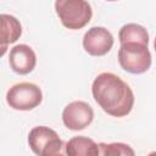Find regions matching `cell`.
<instances>
[{
  "label": "cell",
  "mask_w": 156,
  "mask_h": 156,
  "mask_svg": "<svg viewBox=\"0 0 156 156\" xmlns=\"http://www.w3.org/2000/svg\"><path fill=\"white\" fill-rule=\"evenodd\" d=\"M91 94L96 104L112 117H124L134 106V94L130 87L117 74L102 72L91 84Z\"/></svg>",
  "instance_id": "obj_1"
},
{
  "label": "cell",
  "mask_w": 156,
  "mask_h": 156,
  "mask_svg": "<svg viewBox=\"0 0 156 156\" xmlns=\"http://www.w3.org/2000/svg\"><path fill=\"white\" fill-rule=\"evenodd\" d=\"M28 144L37 156H68L67 143L46 126L32 128L28 134Z\"/></svg>",
  "instance_id": "obj_2"
},
{
  "label": "cell",
  "mask_w": 156,
  "mask_h": 156,
  "mask_svg": "<svg viewBox=\"0 0 156 156\" xmlns=\"http://www.w3.org/2000/svg\"><path fill=\"white\" fill-rule=\"evenodd\" d=\"M55 11L62 26L72 30L85 27L93 16L90 4L84 0H57Z\"/></svg>",
  "instance_id": "obj_3"
},
{
  "label": "cell",
  "mask_w": 156,
  "mask_h": 156,
  "mask_svg": "<svg viewBox=\"0 0 156 156\" xmlns=\"http://www.w3.org/2000/svg\"><path fill=\"white\" fill-rule=\"evenodd\" d=\"M118 62L121 67L133 74H141L151 66V54L149 46L143 43H124L118 50Z\"/></svg>",
  "instance_id": "obj_4"
},
{
  "label": "cell",
  "mask_w": 156,
  "mask_h": 156,
  "mask_svg": "<svg viewBox=\"0 0 156 156\" xmlns=\"http://www.w3.org/2000/svg\"><path fill=\"white\" fill-rule=\"evenodd\" d=\"M43 100L41 89L29 82H22L12 85L6 93V102L17 111H30L40 105Z\"/></svg>",
  "instance_id": "obj_5"
},
{
  "label": "cell",
  "mask_w": 156,
  "mask_h": 156,
  "mask_svg": "<svg viewBox=\"0 0 156 156\" xmlns=\"http://www.w3.org/2000/svg\"><path fill=\"white\" fill-rule=\"evenodd\" d=\"M94 119V111L85 101H72L62 111V121L66 128L78 132L87 128Z\"/></svg>",
  "instance_id": "obj_6"
},
{
  "label": "cell",
  "mask_w": 156,
  "mask_h": 156,
  "mask_svg": "<svg viewBox=\"0 0 156 156\" xmlns=\"http://www.w3.org/2000/svg\"><path fill=\"white\" fill-rule=\"evenodd\" d=\"M113 35L105 27H91L83 37V48L91 56H104L113 46Z\"/></svg>",
  "instance_id": "obj_7"
},
{
  "label": "cell",
  "mask_w": 156,
  "mask_h": 156,
  "mask_svg": "<svg viewBox=\"0 0 156 156\" xmlns=\"http://www.w3.org/2000/svg\"><path fill=\"white\" fill-rule=\"evenodd\" d=\"M9 63L11 69L17 74H28L35 68L37 55L29 45L18 44L10 50Z\"/></svg>",
  "instance_id": "obj_8"
},
{
  "label": "cell",
  "mask_w": 156,
  "mask_h": 156,
  "mask_svg": "<svg viewBox=\"0 0 156 156\" xmlns=\"http://www.w3.org/2000/svg\"><path fill=\"white\" fill-rule=\"evenodd\" d=\"M1 20V55L5 54L7 45L17 41L22 34V26L20 21L11 15L2 13Z\"/></svg>",
  "instance_id": "obj_9"
},
{
  "label": "cell",
  "mask_w": 156,
  "mask_h": 156,
  "mask_svg": "<svg viewBox=\"0 0 156 156\" xmlns=\"http://www.w3.org/2000/svg\"><path fill=\"white\" fill-rule=\"evenodd\" d=\"M68 156H99V144L83 135L73 136L67 141Z\"/></svg>",
  "instance_id": "obj_10"
},
{
  "label": "cell",
  "mask_w": 156,
  "mask_h": 156,
  "mask_svg": "<svg viewBox=\"0 0 156 156\" xmlns=\"http://www.w3.org/2000/svg\"><path fill=\"white\" fill-rule=\"evenodd\" d=\"M118 39L121 44L124 43H143L149 45L147 30L136 23H127L118 32Z\"/></svg>",
  "instance_id": "obj_11"
},
{
  "label": "cell",
  "mask_w": 156,
  "mask_h": 156,
  "mask_svg": "<svg viewBox=\"0 0 156 156\" xmlns=\"http://www.w3.org/2000/svg\"><path fill=\"white\" fill-rule=\"evenodd\" d=\"M99 156H135L133 147L124 143H100Z\"/></svg>",
  "instance_id": "obj_12"
},
{
  "label": "cell",
  "mask_w": 156,
  "mask_h": 156,
  "mask_svg": "<svg viewBox=\"0 0 156 156\" xmlns=\"http://www.w3.org/2000/svg\"><path fill=\"white\" fill-rule=\"evenodd\" d=\"M147 156H156V151H152V152H150Z\"/></svg>",
  "instance_id": "obj_13"
},
{
  "label": "cell",
  "mask_w": 156,
  "mask_h": 156,
  "mask_svg": "<svg viewBox=\"0 0 156 156\" xmlns=\"http://www.w3.org/2000/svg\"><path fill=\"white\" fill-rule=\"evenodd\" d=\"M154 48H155V51H156V38H155V41H154Z\"/></svg>",
  "instance_id": "obj_14"
}]
</instances>
